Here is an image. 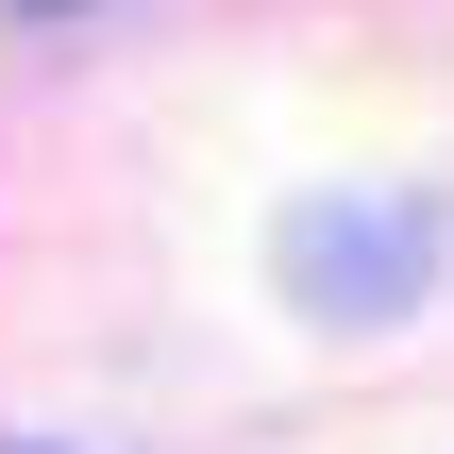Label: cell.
I'll return each mask as SVG.
<instances>
[{"mask_svg":"<svg viewBox=\"0 0 454 454\" xmlns=\"http://www.w3.org/2000/svg\"><path fill=\"white\" fill-rule=\"evenodd\" d=\"M421 270H438V219H421L404 185H387V202H320V219H286V286H303L320 320H404Z\"/></svg>","mask_w":454,"mask_h":454,"instance_id":"6da1fadb","label":"cell"}]
</instances>
